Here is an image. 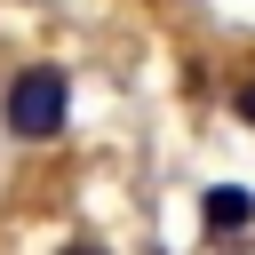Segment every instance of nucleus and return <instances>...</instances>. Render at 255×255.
<instances>
[{
	"instance_id": "obj_3",
	"label": "nucleus",
	"mask_w": 255,
	"mask_h": 255,
	"mask_svg": "<svg viewBox=\"0 0 255 255\" xmlns=\"http://www.w3.org/2000/svg\"><path fill=\"white\" fill-rule=\"evenodd\" d=\"M231 112H239V120H247V128H255V72H247V80H239V88H231Z\"/></svg>"
},
{
	"instance_id": "obj_2",
	"label": "nucleus",
	"mask_w": 255,
	"mask_h": 255,
	"mask_svg": "<svg viewBox=\"0 0 255 255\" xmlns=\"http://www.w3.org/2000/svg\"><path fill=\"white\" fill-rule=\"evenodd\" d=\"M199 223H207L215 239H223V231H247V223H255V199H247L239 183H223V191H207V207H199Z\"/></svg>"
},
{
	"instance_id": "obj_4",
	"label": "nucleus",
	"mask_w": 255,
	"mask_h": 255,
	"mask_svg": "<svg viewBox=\"0 0 255 255\" xmlns=\"http://www.w3.org/2000/svg\"><path fill=\"white\" fill-rule=\"evenodd\" d=\"M64 255H112V247H104V239H72Z\"/></svg>"
},
{
	"instance_id": "obj_1",
	"label": "nucleus",
	"mask_w": 255,
	"mask_h": 255,
	"mask_svg": "<svg viewBox=\"0 0 255 255\" xmlns=\"http://www.w3.org/2000/svg\"><path fill=\"white\" fill-rule=\"evenodd\" d=\"M64 120H72L64 72H56V64H24V72L8 80V96H0V128H8L16 143H56Z\"/></svg>"
}]
</instances>
